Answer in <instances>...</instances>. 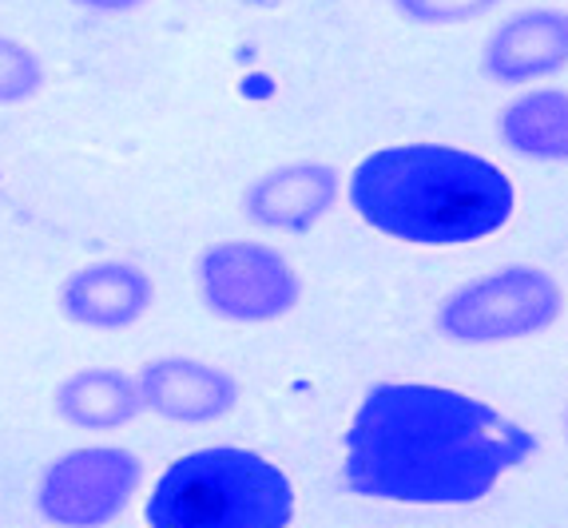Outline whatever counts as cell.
<instances>
[{"instance_id":"obj_1","label":"cell","mask_w":568,"mask_h":528,"mask_svg":"<svg viewBox=\"0 0 568 528\" xmlns=\"http://www.w3.org/2000/svg\"><path fill=\"white\" fill-rule=\"evenodd\" d=\"M537 453V434L462 389L378 382L346 429L342 481L389 505H477Z\"/></svg>"},{"instance_id":"obj_2","label":"cell","mask_w":568,"mask_h":528,"mask_svg":"<svg viewBox=\"0 0 568 528\" xmlns=\"http://www.w3.org/2000/svg\"><path fill=\"white\" fill-rule=\"evenodd\" d=\"M351 207L378 235L414 246H462L509 226L517 187L477 151L398 143L369 151L351 175Z\"/></svg>"},{"instance_id":"obj_3","label":"cell","mask_w":568,"mask_h":528,"mask_svg":"<svg viewBox=\"0 0 568 528\" xmlns=\"http://www.w3.org/2000/svg\"><path fill=\"white\" fill-rule=\"evenodd\" d=\"M143 517L148 528H291L294 485L263 453L207 445L160 473Z\"/></svg>"},{"instance_id":"obj_4","label":"cell","mask_w":568,"mask_h":528,"mask_svg":"<svg viewBox=\"0 0 568 528\" xmlns=\"http://www.w3.org/2000/svg\"><path fill=\"white\" fill-rule=\"evenodd\" d=\"M565 291L549 271L529 263L469 278L437 306V331L457 346H505L557 326Z\"/></svg>"},{"instance_id":"obj_5","label":"cell","mask_w":568,"mask_h":528,"mask_svg":"<svg viewBox=\"0 0 568 528\" xmlns=\"http://www.w3.org/2000/svg\"><path fill=\"white\" fill-rule=\"evenodd\" d=\"M195 286L219 322L266 326L278 322L303 298V278L283 251L251 238L211 243L195 263Z\"/></svg>"},{"instance_id":"obj_6","label":"cell","mask_w":568,"mask_h":528,"mask_svg":"<svg viewBox=\"0 0 568 528\" xmlns=\"http://www.w3.org/2000/svg\"><path fill=\"white\" fill-rule=\"evenodd\" d=\"M143 461L120 445L60 453L37 485V509L52 528H108L132 505Z\"/></svg>"},{"instance_id":"obj_7","label":"cell","mask_w":568,"mask_h":528,"mask_svg":"<svg viewBox=\"0 0 568 528\" xmlns=\"http://www.w3.org/2000/svg\"><path fill=\"white\" fill-rule=\"evenodd\" d=\"M140 406L148 414L175 425H211L235 414L239 406V377L215 362L200 358H155L143 362L135 374Z\"/></svg>"},{"instance_id":"obj_8","label":"cell","mask_w":568,"mask_h":528,"mask_svg":"<svg viewBox=\"0 0 568 528\" xmlns=\"http://www.w3.org/2000/svg\"><path fill=\"white\" fill-rule=\"evenodd\" d=\"M568 68V12L521 9L501 20L481 48V72L493 84L521 88L552 80Z\"/></svg>"},{"instance_id":"obj_9","label":"cell","mask_w":568,"mask_h":528,"mask_svg":"<svg viewBox=\"0 0 568 528\" xmlns=\"http://www.w3.org/2000/svg\"><path fill=\"white\" fill-rule=\"evenodd\" d=\"M152 274L135 263H123V258L80 266L60 286V314L72 326H84L95 334L132 331L135 322L152 311Z\"/></svg>"},{"instance_id":"obj_10","label":"cell","mask_w":568,"mask_h":528,"mask_svg":"<svg viewBox=\"0 0 568 528\" xmlns=\"http://www.w3.org/2000/svg\"><path fill=\"white\" fill-rule=\"evenodd\" d=\"M338 203V171L331 163H283L243 191V215L275 235H306Z\"/></svg>"},{"instance_id":"obj_11","label":"cell","mask_w":568,"mask_h":528,"mask_svg":"<svg viewBox=\"0 0 568 528\" xmlns=\"http://www.w3.org/2000/svg\"><path fill=\"white\" fill-rule=\"evenodd\" d=\"M52 409H57V417L64 425L88 429V434L123 429V425H132L143 414L135 377L115 366L72 369L52 394Z\"/></svg>"},{"instance_id":"obj_12","label":"cell","mask_w":568,"mask_h":528,"mask_svg":"<svg viewBox=\"0 0 568 528\" xmlns=\"http://www.w3.org/2000/svg\"><path fill=\"white\" fill-rule=\"evenodd\" d=\"M501 143L532 163H568V92L529 88L497 115Z\"/></svg>"},{"instance_id":"obj_13","label":"cell","mask_w":568,"mask_h":528,"mask_svg":"<svg viewBox=\"0 0 568 528\" xmlns=\"http://www.w3.org/2000/svg\"><path fill=\"white\" fill-rule=\"evenodd\" d=\"M48 72L40 57L29 44H20L12 37H0V108L24 104L32 95H40Z\"/></svg>"},{"instance_id":"obj_14","label":"cell","mask_w":568,"mask_h":528,"mask_svg":"<svg viewBox=\"0 0 568 528\" xmlns=\"http://www.w3.org/2000/svg\"><path fill=\"white\" fill-rule=\"evenodd\" d=\"M409 24L422 29H449V24H469V20L489 17L505 0H389Z\"/></svg>"},{"instance_id":"obj_15","label":"cell","mask_w":568,"mask_h":528,"mask_svg":"<svg viewBox=\"0 0 568 528\" xmlns=\"http://www.w3.org/2000/svg\"><path fill=\"white\" fill-rule=\"evenodd\" d=\"M77 9H88V12H108V17H120V12H135L143 9L148 0H72Z\"/></svg>"},{"instance_id":"obj_16","label":"cell","mask_w":568,"mask_h":528,"mask_svg":"<svg viewBox=\"0 0 568 528\" xmlns=\"http://www.w3.org/2000/svg\"><path fill=\"white\" fill-rule=\"evenodd\" d=\"M565 434H568V409H565Z\"/></svg>"}]
</instances>
